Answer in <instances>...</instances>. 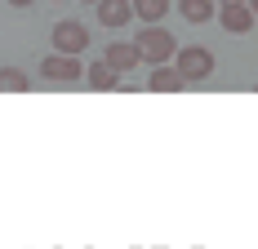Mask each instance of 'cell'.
<instances>
[{
    "mask_svg": "<svg viewBox=\"0 0 258 249\" xmlns=\"http://www.w3.org/2000/svg\"><path fill=\"white\" fill-rule=\"evenodd\" d=\"M134 45H138V53H143V63H174V53H178V40L165 31L160 23H143V31L134 36Z\"/></svg>",
    "mask_w": 258,
    "mask_h": 249,
    "instance_id": "obj_1",
    "label": "cell"
},
{
    "mask_svg": "<svg viewBox=\"0 0 258 249\" xmlns=\"http://www.w3.org/2000/svg\"><path fill=\"white\" fill-rule=\"evenodd\" d=\"M174 67H178L182 85H201V80L214 76V53L201 49V45H182V49L174 53Z\"/></svg>",
    "mask_w": 258,
    "mask_h": 249,
    "instance_id": "obj_2",
    "label": "cell"
},
{
    "mask_svg": "<svg viewBox=\"0 0 258 249\" xmlns=\"http://www.w3.org/2000/svg\"><path fill=\"white\" fill-rule=\"evenodd\" d=\"M40 76L49 80V85H80L85 80V67H80L76 53H58L53 49L45 63H40Z\"/></svg>",
    "mask_w": 258,
    "mask_h": 249,
    "instance_id": "obj_3",
    "label": "cell"
},
{
    "mask_svg": "<svg viewBox=\"0 0 258 249\" xmlns=\"http://www.w3.org/2000/svg\"><path fill=\"white\" fill-rule=\"evenodd\" d=\"M53 49H58V53H85V49H89V27L76 23V18L53 23Z\"/></svg>",
    "mask_w": 258,
    "mask_h": 249,
    "instance_id": "obj_4",
    "label": "cell"
},
{
    "mask_svg": "<svg viewBox=\"0 0 258 249\" xmlns=\"http://www.w3.org/2000/svg\"><path fill=\"white\" fill-rule=\"evenodd\" d=\"M218 23H223V31H232V36H249L254 31V9L249 5H218V14H214Z\"/></svg>",
    "mask_w": 258,
    "mask_h": 249,
    "instance_id": "obj_5",
    "label": "cell"
},
{
    "mask_svg": "<svg viewBox=\"0 0 258 249\" xmlns=\"http://www.w3.org/2000/svg\"><path fill=\"white\" fill-rule=\"evenodd\" d=\"M94 14H98V23H103L107 31H120V27H129V18H134V0H98Z\"/></svg>",
    "mask_w": 258,
    "mask_h": 249,
    "instance_id": "obj_6",
    "label": "cell"
},
{
    "mask_svg": "<svg viewBox=\"0 0 258 249\" xmlns=\"http://www.w3.org/2000/svg\"><path fill=\"white\" fill-rule=\"evenodd\" d=\"M103 58H107V63H111L120 76L134 72V67H143V53H138V45H134V40H111Z\"/></svg>",
    "mask_w": 258,
    "mask_h": 249,
    "instance_id": "obj_7",
    "label": "cell"
},
{
    "mask_svg": "<svg viewBox=\"0 0 258 249\" xmlns=\"http://www.w3.org/2000/svg\"><path fill=\"white\" fill-rule=\"evenodd\" d=\"M85 85H89V89H103V94L107 89H120V72H116L107 58H94V63L85 67Z\"/></svg>",
    "mask_w": 258,
    "mask_h": 249,
    "instance_id": "obj_8",
    "label": "cell"
},
{
    "mask_svg": "<svg viewBox=\"0 0 258 249\" xmlns=\"http://www.w3.org/2000/svg\"><path fill=\"white\" fill-rule=\"evenodd\" d=\"M147 89H152V94H178L187 85H182V76H178L174 63H156V72L147 76Z\"/></svg>",
    "mask_w": 258,
    "mask_h": 249,
    "instance_id": "obj_9",
    "label": "cell"
},
{
    "mask_svg": "<svg viewBox=\"0 0 258 249\" xmlns=\"http://www.w3.org/2000/svg\"><path fill=\"white\" fill-rule=\"evenodd\" d=\"M178 14L187 23H209L218 14V0H178Z\"/></svg>",
    "mask_w": 258,
    "mask_h": 249,
    "instance_id": "obj_10",
    "label": "cell"
},
{
    "mask_svg": "<svg viewBox=\"0 0 258 249\" xmlns=\"http://www.w3.org/2000/svg\"><path fill=\"white\" fill-rule=\"evenodd\" d=\"M169 14V0H134V18L138 23H160Z\"/></svg>",
    "mask_w": 258,
    "mask_h": 249,
    "instance_id": "obj_11",
    "label": "cell"
},
{
    "mask_svg": "<svg viewBox=\"0 0 258 249\" xmlns=\"http://www.w3.org/2000/svg\"><path fill=\"white\" fill-rule=\"evenodd\" d=\"M27 89H31L27 72H18V67H0V94H27Z\"/></svg>",
    "mask_w": 258,
    "mask_h": 249,
    "instance_id": "obj_12",
    "label": "cell"
},
{
    "mask_svg": "<svg viewBox=\"0 0 258 249\" xmlns=\"http://www.w3.org/2000/svg\"><path fill=\"white\" fill-rule=\"evenodd\" d=\"M9 5H18V9H27V5H36V0H9Z\"/></svg>",
    "mask_w": 258,
    "mask_h": 249,
    "instance_id": "obj_13",
    "label": "cell"
},
{
    "mask_svg": "<svg viewBox=\"0 0 258 249\" xmlns=\"http://www.w3.org/2000/svg\"><path fill=\"white\" fill-rule=\"evenodd\" d=\"M218 5H249V0H218Z\"/></svg>",
    "mask_w": 258,
    "mask_h": 249,
    "instance_id": "obj_14",
    "label": "cell"
},
{
    "mask_svg": "<svg viewBox=\"0 0 258 249\" xmlns=\"http://www.w3.org/2000/svg\"><path fill=\"white\" fill-rule=\"evenodd\" d=\"M249 9H254V18H258V0H249Z\"/></svg>",
    "mask_w": 258,
    "mask_h": 249,
    "instance_id": "obj_15",
    "label": "cell"
},
{
    "mask_svg": "<svg viewBox=\"0 0 258 249\" xmlns=\"http://www.w3.org/2000/svg\"><path fill=\"white\" fill-rule=\"evenodd\" d=\"M80 5H98V0H80Z\"/></svg>",
    "mask_w": 258,
    "mask_h": 249,
    "instance_id": "obj_16",
    "label": "cell"
}]
</instances>
